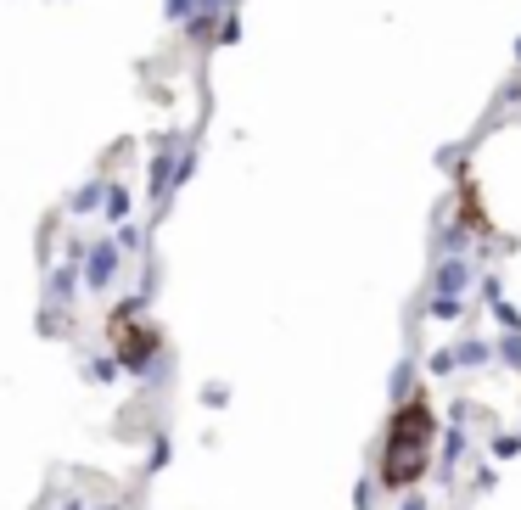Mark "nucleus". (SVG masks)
<instances>
[{
	"instance_id": "obj_2",
	"label": "nucleus",
	"mask_w": 521,
	"mask_h": 510,
	"mask_svg": "<svg viewBox=\"0 0 521 510\" xmlns=\"http://www.w3.org/2000/svg\"><path fill=\"white\" fill-rule=\"evenodd\" d=\"M107 331H113L118 359H124L129 370H146V359L157 354V331L146 326L141 314H135V309H118V314H113V326H107Z\"/></svg>"
},
{
	"instance_id": "obj_1",
	"label": "nucleus",
	"mask_w": 521,
	"mask_h": 510,
	"mask_svg": "<svg viewBox=\"0 0 521 510\" xmlns=\"http://www.w3.org/2000/svg\"><path fill=\"white\" fill-rule=\"evenodd\" d=\"M432 449H437V410L426 393H409L387 415V432H381L376 449V482L387 494H409L432 471Z\"/></svg>"
}]
</instances>
